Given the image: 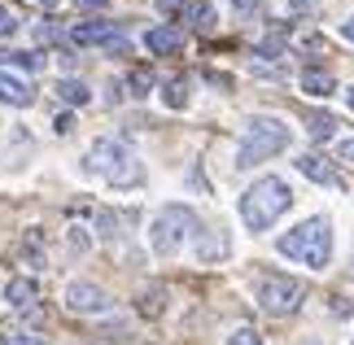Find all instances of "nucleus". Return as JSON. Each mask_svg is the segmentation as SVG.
<instances>
[{
    "instance_id": "nucleus-2",
    "label": "nucleus",
    "mask_w": 354,
    "mask_h": 345,
    "mask_svg": "<svg viewBox=\"0 0 354 345\" xmlns=\"http://www.w3.org/2000/svg\"><path fill=\"white\" fill-rule=\"evenodd\" d=\"M293 205V192L280 175H263L241 192V223L250 232H267L276 218Z\"/></svg>"
},
{
    "instance_id": "nucleus-26",
    "label": "nucleus",
    "mask_w": 354,
    "mask_h": 345,
    "mask_svg": "<svg viewBox=\"0 0 354 345\" xmlns=\"http://www.w3.org/2000/svg\"><path fill=\"white\" fill-rule=\"evenodd\" d=\"M184 5H188V0H158V9H162V13H175V18H180Z\"/></svg>"
},
{
    "instance_id": "nucleus-12",
    "label": "nucleus",
    "mask_w": 354,
    "mask_h": 345,
    "mask_svg": "<svg viewBox=\"0 0 354 345\" xmlns=\"http://www.w3.org/2000/svg\"><path fill=\"white\" fill-rule=\"evenodd\" d=\"M31 101H35L31 84H22V79H13V75H0V105H18V109H26Z\"/></svg>"
},
{
    "instance_id": "nucleus-6",
    "label": "nucleus",
    "mask_w": 354,
    "mask_h": 345,
    "mask_svg": "<svg viewBox=\"0 0 354 345\" xmlns=\"http://www.w3.org/2000/svg\"><path fill=\"white\" fill-rule=\"evenodd\" d=\"M302 297H306V288L289 280V275H263V284H258V306L267 315H293L302 306Z\"/></svg>"
},
{
    "instance_id": "nucleus-29",
    "label": "nucleus",
    "mask_w": 354,
    "mask_h": 345,
    "mask_svg": "<svg viewBox=\"0 0 354 345\" xmlns=\"http://www.w3.org/2000/svg\"><path fill=\"white\" fill-rule=\"evenodd\" d=\"M342 162H354V140H346V144H342Z\"/></svg>"
},
{
    "instance_id": "nucleus-1",
    "label": "nucleus",
    "mask_w": 354,
    "mask_h": 345,
    "mask_svg": "<svg viewBox=\"0 0 354 345\" xmlns=\"http://www.w3.org/2000/svg\"><path fill=\"white\" fill-rule=\"evenodd\" d=\"M276 250L284 258H293V262H302V267L310 271H324L333 262V223L324 214L315 218H302L297 227H289L284 236L276 241Z\"/></svg>"
},
{
    "instance_id": "nucleus-16",
    "label": "nucleus",
    "mask_w": 354,
    "mask_h": 345,
    "mask_svg": "<svg viewBox=\"0 0 354 345\" xmlns=\"http://www.w3.org/2000/svg\"><path fill=\"white\" fill-rule=\"evenodd\" d=\"M57 96H62L66 105H88V101H92V92H88L84 79H62V84H57Z\"/></svg>"
},
{
    "instance_id": "nucleus-7",
    "label": "nucleus",
    "mask_w": 354,
    "mask_h": 345,
    "mask_svg": "<svg viewBox=\"0 0 354 345\" xmlns=\"http://www.w3.org/2000/svg\"><path fill=\"white\" fill-rule=\"evenodd\" d=\"M66 306H71L75 315H105L114 301H110V293H105V288L88 284V280H75L71 288H66Z\"/></svg>"
},
{
    "instance_id": "nucleus-17",
    "label": "nucleus",
    "mask_w": 354,
    "mask_h": 345,
    "mask_svg": "<svg viewBox=\"0 0 354 345\" xmlns=\"http://www.w3.org/2000/svg\"><path fill=\"white\" fill-rule=\"evenodd\" d=\"M306 131H310V140H333L337 118L333 114H306Z\"/></svg>"
},
{
    "instance_id": "nucleus-28",
    "label": "nucleus",
    "mask_w": 354,
    "mask_h": 345,
    "mask_svg": "<svg viewBox=\"0 0 354 345\" xmlns=\"http://www.w3.org/2000/svg\"><path fill=\"white\" fill-rule=\"evenodd\" d=\"M258 5H263V0H232V9H236V13H254Z\"/></svg>"
},
{
    "instance_id": "nucleus-8",
    "label": "nucleus",
    "mask_w": 354,
    "mask_h": 345,
    "mask_svg": "<svg viewBox=\"0 0 354 345\" xmlns=\"http://www.w3.org/2000/svg\"><path fill=\"white\" fill-rule=\"evenodd\" d=\"M297 171H302L310 184H324V188H342V171L333 167L324 153H302L297 158Z\"/></svg>"
},
{
    "instance_id": "nucleus-22",
    "label": "nucleus",
    "mask_w": 354,
    "mask_h": 345,
    "mask_svg": "<svg viewBox=\"0 0 354 345\" xmlns=\"http://www.w3.org/2000/svg\"><path fill=\"white\" fill-rule=\"evenodd\" d=\"M227 345H263V337H258L254 328H236V333L227 337Z\"/></svg>"
},
{
    "instance_id": "nucleus-15",
    "label": "nucleus",
    "mask_w": 354,
    "mask_h": 345,
    "mask_svg": "<svg viewBox=\"0 0 354 345\" xmlns=\"http://www.w3.org/2000/svg\"><path fill=\"white\" fill-rule=\"evenodd\" d=\"M302 92H310V96H333L337 92V79L328 71H306L302 75Z\"/></svg>"
},
{
    "instance_id": "nucleus-11",
    "label": "nucleus",
    "mask_w": 354,
    "mask_h": 345,
    "mask_svg": "<svg viewBox=\"0 0 354 345\" xmlns=\"http://www.w3.org/2000/svg\"><path fill=\"white\" fill-rule=\"evenodd\" d=\"M35 297H39V284L35 280H26V275H18V280H9L5 284V301L13 310H31L35 306Z\"/></svg>"
},
{
    "instance_id": "nucleus-31",
    "label": "nucleus",
    "mask_w": 354,
    "mask_h": 345,
    "mask_svg": "<svg viewBox=\"0 0 354 345\" xmlns=\"http://www.w3.org/2000/svg\"><path fill=\"white\" fill-rule=\"evenodd\" d=\"M39 5H44V9H53V5H62V0H39Z\"/></svg>"
},
{
    "instance_id": "nucleus-18",
    "label": "nucleus",
    "mask_w": 354,
    "mask_h": 345,
    "mask_svg": "<svg viewBox=\"0 0 354 345\" xmlns=\"http://www.w3.org/2000/svg\"><path fill=\"white\" fill-rule=\"evenodd\" d=\"M162 105H167V109H184L188 105V79H171V84L162 88Z\"/></svg>"
},
{
    "instance_id": "nucleus-5",
    "label": "nucleus",
    "mask_w": 354,
    "mask_h": 345,
    "mask_svg": "<svg viewBox=\"0 0 354 345\" xmlns=\"http://www.w3.org/2000/svg\"><path fill=\"white\" fill-rule=\"evenodd\" d=\"M197 236H201V218L188 205H167L149 223V245H153L158 258H175L184 250V241H197Z\"/></svg>"
},
{
    "instance_id": "nucleus-14",
    "label": "nucleus",
    "mask_w": 354,
    "mask_h": 345,
    "mask_svg": "<svg viewBox=\"0 0 354 345\" xmlns=\"http://www.w3.org/2000/svg\"><path fill=\"white\" fill-rule=\"evenodd\" d=\"M180 22L197 26V31H210V26H214V9H210V0H188V5L180 9Z\"/></svg>"
},
{
    "instance_id": "nucleus-33",
    "label": "nucleus",
    "mask_w": 354,
    "mask_h": 345,
    "mask_svg": "<svg viewBox=\"0 0 354 345\" xmlns=\"http://www.w3.org/2000/svg\"><path fill=\"white\" fill-rule=\"evenodd\" d=\"M84 5H105V0H84Z\"/></svg>"
},
{
    "instance_id": "nucleus-21",
    "label": "nucleus",
    "mask_w": 354,
    "mask_h": 345,
    "mask_svg": "<svg viewBox=\"0 0 354 345\" xmlns=\"http://www.w3.org/2000/svg\"><path fill=\"white\" fill-rule=\"evenodd\" d=\"M140 310H145V315H158V310H162V288H149V293H140Z\"/></svg>"
},
{
    "instance_id": "nucleus-32",
    "label": "nucleus",
    "mask_w": 354,
    "mask_h": 345,
    "mask_svg": "<svg viewBox=\"0 0 354 345\" xmlns=\"http://www.w3.org/2000/svg\"><path fill=\"white\" fill-rule=\"evenodd\" d=\"M346 101H350V109H354V88H350V92H346Z\"/></svg>"
},
{
    "instance_id": "nucleus-19",
    "label": "nucleus",
    "mask_w": 354,
    "mask_h": 345,
    "mask_svg": "<svg viewBox=\"0 0 354 345\" xmlns=\"http://www.w3.org/2000/svg\"><path fill=\"white\" fill-rule=\"evenodd\" d=\"M0 62H5V66H18V71H35V66H39L35 53H0Z\"/></svg>"
},
{
    "instance_id": "nucleus-24",
    "label": "nucleus",
    "mask_w": 354,
    "mask_h": 345,
    "mask_svg": "<svg viewBox=\"0 0 354 345\" xmlns=\"http://www.w3.org/2000/svg\"><path fill=\"white\" fill-rule=\"evenodd\" d=\"M149 84H153V79H149L145 71H140V75H131V96H145V88H149Z\"/></svg>"
},
{
    "instance_id": "nucleus-13",
    "label": "nucleus",
    "mask_w": 354,
    "mask_h": 345,
    "mask_svg": "<svg viewBox=\"0 0 354 345\" xmlns=\"http://www.w3.org/2000/svg\"><path fill=\"white\" fill-rule=\"evenodd\" d=\"M197 258H201V262L227 258V236H223V227H219V232H201V236H197Z\"/></svg>"
},
{
    "instance_id": "nucleus-20",
    "label": "nucleus",
    "mask_w": 354,
    "mask_h": 345,
    "mask_svg": "<svg viewBox=\"0 0 354 345\" xmlns=\"http://www.w3.org/2000/svg\"><path fill=\"white\" fill-rule=\"evenodd\" d=\"M18 9H13V5H5V0H0V35H13V31H18Z\"/></svg>"
},
{
    "instance_id": "nucleus-3",
    "label": "nucleus",
    "mask_w": 354,
    "mask_h": 345,
    "mask_svg": "<svg viewBox=\"0 0 354 345\" xmlns=\"http://www.w3.org/2000/svg\"><path fill=\"white\" fill-rule=\"evenodd\" d=\"M84 171H88V175H101L105 184H114V188H131V184H140V179H145L140 158H136L122 140H114V136L92 140L88 158H84Z\"/></svg>"
},
{
    "instance_id": "nucleus-4",
    "label": "nucleus",
    "mask_w": 354,
    "mask_h": 345,
    "mask_svg": "<svg viewBox=\"0 0 354 345\" xmlns=\"http://www.w3.org/2000/svg\"><path fill=\"white\" fill-rule=\"evenodd\" d=\"M289 149V127H284L280 118H271V114H254L250 122H245V131H241V144H236V167H258V162H267V158H276Z\"/></svg>"
},
{
    "instance_id": "nucleus-10",
    "label": "nucleus",
    "mask_w": 354,
    "mask_h": 345,
    "mask_svg": "<svg viewBox=\"0 0 354 345\" xmlns=\"http://www.w3.org/2000/svg\"><path fill=\"white\" fill-rule=\"evenodd\" d=\"M118 35V26L114 22H75L71 26V39H75V44H110V39Z\"/></svg>"
},
{
    "instance_id": "nucleus-23",
    "label": "nucleus",
    "mask_w": 354,
    "mask_h": 345,
    "mask_svg": "<svg viewBox=\"0 0 354 345\" xmlns=\"http://www.w3.org/2000/svg\"><path fill=\"white\" fill-rule=\"evenodd\" d=\"M0 345H44V341L31 337V333H5V337H0Z\"/></svg>"
},
{
    "instance_id": "nucleus-25",
    "label": "nucleus",
    "mask_w": 354,
    "mask_h": 345,
    "mask_svg": "<svg viewBox=\"0 0 354 345\" xmlns=\"http://www.w3.org/2000/svg\"><path fill=\"white\" fill-rule=\"evenodd\" d=\"M35 39H39V44H44V39H57V26H53V22H39L35 26Z\"/></svg>"
},
{
    "instance_id": "nucleus-27",
    "label": "nucleus",
    "mask_w": 354,
    "mask_h": 345,
    "mask_svg": "<svg viewBox=\"0 0 354 345\" xmlns=\"http://www.w3.org/2000/svg\"><path fill=\"white\" fill-rule=\"evenodd\" d=\"M71 245H75V250H88V232L84 227H71Z\"/></svg>"
},
{
    "instance_id": "nucleus-30",
    "label": "nucleus",
    "mask_w": 354,
    "mask_h": 345,
    "mask_svg": "<svg viewBox=\"0 0 354 345\" xmlns=\"http://www.w3.org/2000/svg\"><path fill=\"white\" fill-rule=\"evenodd\" d=\"M342 35H346V39H354V18H350V22H342Z\"/></svg>"
},
{
    "instance_id": "nucleus-9",
    "label": "nucleus",
    "mask_w": 354,
    "mask_h": 345,
    "mask_svg": "<svg viewBox=\"0 0 354 345\" xmlns=\"http://www.w3.org/2000/svg\"><path fill=\"white\" fill-rule=\"evenodd\" d=\"M145 48L158 53V57H171V53L184 48V31L180 26H153V31L145 35Z\"/></svg>"
}]
</instances>
